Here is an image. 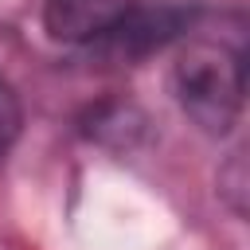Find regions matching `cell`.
Returning a JSON list of instances; mask_svg holds the SVG:
<instances>
[{
	"instance_id": "1",
	"label": "cell",
	"mask_w": 250,
	"mask_h": 250,
	"mask_svg": "<svg viewBox=\"0 0 250 250\" xmlns=\"http://www.w3.org/2000/svg\"><path fill=\"white\" fill-rule=\"evenodd\" d=\"M180 109L207 133H227L242 109V51L223 39H195L172 66Z\"/></svg>"
},
{
	"instance_id": "2",
	"label": "cell",
	"mask_w": 250,
	"mask_h": 250,
	"mask_svg": "<svg viewBox=\"0 0 250 250\" xmlns=\"http://www.w3.org/2000/svg\"><path fill=\"white\" fill-rule=\"evenodd\" d=\"M141 4L137 0H43V27L66 47H121Z\"/></svg>"
},
{
	"instance_id": "3",
	"label": "cell",
	"mask_w": 250,
	"mask_h": 250,
	"mask_svg": "<svg viewBox=\"0 0 250 250\" xmlns=\"http://www.w3.org/2000/svg\"><path fill=\"white\" fill-rule=\"evenodd\" d=\"M20 125H23L20 98H16L12 82L0 74V160H4V156H8V148L16 145V137H20Z\"/></svg>"
}]
</instances>
